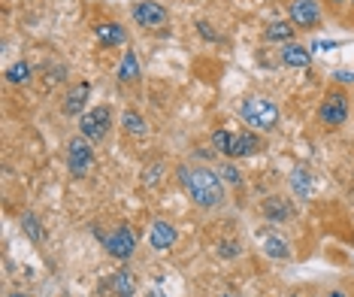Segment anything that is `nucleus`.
<instances>
[{
  "label": "nucleus",
  "instance_id": "9d476101",
  "mask_svg": "<svg viewBox=\"0 0 354 297\" xmlns=\"http://www.w3.org/2000/svg\"><path fill=\"white\" fill-rule=\"evenodd\" d=\"M263 149V140L257 136V131H252V127H243L239 134H233V143H230V161L233 158H252L257 155V152Z\"/></svg>",
  "mask_w": 354,
  "mask_h": 297
},
{
  "label": "nucleus",
  "instance_id": "bb28decb",
  "mask_svg": "<svg viewBox=\"0 0 354 297\" xmlns=\"http://www.w3.org/2000/svg\"><path fill=\"white\" fill-rule=\"evenodd\" d=\"M218 252L224 255V258H233V255H239V249H236V243H230V240H224V243H221V249H218Z\"/></svg>",
  "mask_w": 354,
  "mask_h": 297
},
{
  "label": "nucleus",
  "instance_id": "2f4dec72",
  "mask_svg": "<svg viewBox=\"0 0 354 297\" xmlns=\"http://www.w3.org/2000/svg\"><path fill=\"white\" fill-rule=\"evenodd\" d=\"M348 6H351V12H354V0H348Z\"/></svg>",
  "mask_w": 354,
  "mask_h": 297
},
{
  "label": "nucleus",
  "instance_id": "a878e982",
  "mask_svg": "<svg viewBox=\"0 0 354 297\" xmlns=\"http://www.w3.org/2000/svg\"><path fill=\"white\" fill-rule=\"evenodd\" d=\"M333 82L336 85H351L354 82V73H351V70H333Z\"/></svg>",
  "mask_w": 354,
  "mask_h": 297
},
{
  "label": "nucleus",
  "instance_id": "423d86ee",
  "mask_svg": "<svg viewBox=\"0 0 354 297\" xmlns=\"http://www.w3.org/2000/svg\"><path fill=\"white\" fill-rule=\"evenodd\" d=\"M67 170L76 176V179H85L88 173L94 170V143L85 140V136H76L67 146Z\"/></svg>",
  "mask_w": 354,
  "mask_h": 297
},
{
  "label": "nucleus",
  "instance_id": "cd10ccee",
  "mask_svg": "<svg viewBox=\"0 0 354 297\" xmlns=\"http://www.w3.org/2000/svg\"><path fill=\"white\" fill-rule=\"evenodd\" d=\"M321 3H324V6H330V10L336 12V10H342V6L348 3V0H321Z\"/></svg>",
  "mask_w": 354,
  "mask_h": 297
},
{
  "label": "nucleus",
  "instance_id": "7c9ffc66",
  "mask_svg": "<svg viewBox=\"0 0 354 297\" xmlns=\"http://www.w3.org/2000/svg\"><path fill=\"white\" fill-rule=\"evenodd\" d=\"M6 297H28V294H21V291H12V294H6Z\"/></svg>",
  "mask_w": 354,
  "mask_h": 297
},
{
  "label": "nucleus",
  "instance_id": "aec40b11",
  "mask_svg": "<svg viewBox=\"0 0 354 297\" xmlns=\"http://www.w3.org/2000/svg\"><path fill=\"white\" fill-rule=\"evenodd\" d=\"M109 285H112V291H115V297H133L136 294V282H133L131 270H118Z\"/></svg>",
  "mask_w": 354,
  "mask_h": 297
},
{
  "label": "nucleus",
  "instance_id": "f8f14e48",
  "mask_svg": "<svg viewBox=\"0 0 354 297\" xmlns=\"http://www.w3.org/2000/svg\"><path fill=\"white\" fill-rule=\"evenodd\" d=\"M261 213H263V219L272 222V224H285V222L294 219V206L285 195H270L261 204Z\"/></svg>",
  "mask_w": 354,
  "mask_h": 297
},
{
  "label": "nucleus",
  "instance_id": "4be33fe9",
  "mask_svg": "<svg viewBox=\"0 0 354 297\" xmlns=\"http://www.w3.org/2000/svg\"><path fill=\"white\" fill-rule=\"evenodd\" d=\"M21 228H25V234L34 240V243H43L46 234H43V228H39V219H37L34 213H25V215H21Z\"/></svg>",
  "mask_w": 354,
  "mask_h": 297
},
{
  "label": "nucleus",
  "instance_id": "c85d7f7f",
  "mask_svg": "<svg viewBox=\"0 0 354 297\" xmlns=\"http://www.w3.org/2000/svg\"><path fill=\"white\" fill-rule=\"evenodd\" d=\"M158 170H160L158 164H155V167H151V170H149V176H146V186H155V182H158Z\"/></svg>",
  "mask_w": 354,
  "mask_h": 297
},
{
  "label": "nucleus",
  "instance_id": "b1692460",
  "mask_svg": "<svg viewBox=\"0 0 354 297\" xmlns=\"http://www.w3.org/2000/svg\"><path fill=\"white\" fill-rule=\"evenodd\" d=\"M218 176H221L224 182H227V186H239V182H243V173H239V167L233 164V161L221 164V167H218Z\"/></svg>",
  "mask_w": 354,
  "mask_h": 297
},
{
  "label": "nucleus",
  "instance_id": "2eb2a0df",
  "mask_svg": "<svg viewBox=\"0 0 354 297\" xmlns=\"http://www.w3.org/2000/svg\"><path fill=\"white\" fill-rule=\"evenodd\" d=\"M118 82L122 85H133V82H140L142 79V67H140V58H136V52L133 49H127L122 55V64H118Z\"/></svg>",
  "mask_w": 354,
  "mask_h": 297
},
{
  "label": "nucleus",
  "instance_id": "0eeeda50",
  "mask_svg": "<svg viewBox=\"0 0 354 297\" xmlns=\"http://www.w3.org/2000/svg\"><path fill=\"white\" fill-rule=\"evenodd\" d=\"M131 15L136 25L146 30H160L170 25V12H167V6L158 3V0H140V3H133Z\"/></svg>",
  "mask_w": 354,
  "mask_h": 297
},
{
  "label": "nucleus",
  "instance_id": "4468645a",
  "mask_svg": "<svg viewBox=\"0 0 354 297\" xmlns=\"http://www.w3.org/2000/svg\"><path fill=\"white\" fill-rule=\"evenodd\" d=\"M279 58H281L285 67L303 70V67H309V64H312V52L306 49V46H300V43H285V46H281V52H279Z\"/></svg>",
  "mask_w": 354,
  "mask_h": 297
},
{
  "label": "nucleus",
  "instance_id": "dca6fc26",
  "mask_svg": "<svg viewBox=\"0 0 354 297\" xmlns=\"http://www.w3.org/2000/svg\"><path fill=\"white\" fill-rule=\"evenodd\" d=\"M294 34H297V28L291 25L288 19H279V21H270L267 30H263V39L267 43H294Z\"/></svg>",
  "mask_w": 354,
  "mask_h": 297
},
{
  "label": "nucleus",
  "instance_id": "473e14b6",
  "mask_svg": "<svg viewBox=\"0 0 354 297\" xmlns=\"http://www.w3.org/2000/svg\"><path fill=\"white\" fill-rule=\"evenodd\" d=\"M221 297H236V294H221Z\"/></svg>",
  "mask_w": 354,
  "mask_h": 297
},
{
  "label": "nucleus",
  "instance_id": "393cba45",
  "mask_svg": "<svg viewBox=\"0 0 354 297\" xmlns=\"http://www.w3.org/2000/svg\"><path fill=\"white\" fill-rule=\"evenodd\" d=\"M197 30H200V37H203V39H209V43H218V39H221V34H218V30H212L209 21H197Z\"/></svg>",
  "mask_w": 354,
  "mask_h": 297
},
{
  "label": "nucleus",
  "instance_id": "20e7f679",
  "mask_svg": "<svg viewBox=\"0 0 354 297\" xmlns=\"http://www.w3.org/2000/svg\"><path fill=\"white\" fill-rule=\"evenodd\" d=\"M321 0H288V21L297 30H318L324 25V10Z\"/></svg>",
  "mask_w": 354,
  "mask_h": 297
},
{
  "label": "nucleus",
  "instance_id": "6ab92c4d",
  "mask_svg": "<svg viewBox=\"0 0 354 297\" xmlns=\"http://www.w3.org/2000/svg\"><path fill=\"white\" fill-rule=\"evenodd\" d=\"M122 127H124V134H131V136H146L149 134L146 118H142L136 109H124L122 112Z\"/></svg>",
  "mask_w": 354,
  "mask_h": 297
},
{
  "label": "nucleus",
  "instance_id": "f257e3e1",
  "mask_svg": "<svg viewBox=\"0 0 354 297\" xmlns=\"http://www.w3.org/2000/svg\"><path fill=\"white\" fill-rule=\"evenodd\" d=\"M176 176H179L182 191L200 210H218V206H224V200H227L224 179L218 176V170H209V167H197V164H179Z\"/></svg>",
  "mask_w": 354,
  "mask_h": 297
},
{
  "label": "nucleus",
  "instance_id": "1a4fd4ad",
  "mask_svg": "<svg viewBox=\"0 0 354 297\" xmlns=\"http://www.w3.org/2000/svg\"><path fill=\"white\" fill-rule=\"evenodd\" d=\"M94 43L100 49H115V46H124L127 43V28L122 21H100L94 25Z\"/></svg>",
  "mask_w": 354,
  "mask_h": 297
},
{
  "label": "nucleus",
  "instance_id": "39448f33",
  "mask_svg": "<svg viewBox=\"0 0 354 297\" xmlns=\"http://www.w3.org/2000/svg\"><path fill=\"white\" fill-rule=\"evenodd\" d=\"M112 131V109L109 107H94L85 116H79V136L91 143H103Z\"/></svg>",
  "mask_w": 354,
  "mask_h": 297
},
{
  "label": "nucleus",
  "instance_id": "7ed1b4c3",
  "mask_svg": "<svg viewBox=\"0 0 354 297\" xmlns=\"http://www.w3.org/2000/svg\"><path fill=\"white\" fill-rule=\"evenodd\" d=\"M345 122H348V94H345V88L336 85L318 103V125L324 131H336Z\"/></svg>",
  "mask_w": 354,
  "mask_h": 297
},
{
  "label": "nucleus",
  "instance_id": "412c9836",
  "mask_svg": "<svg viewBox=\"0 0 354 297\" xmlns=\"http://www.w3.org/2000/svg\"><path fill=\"white\" fill-rule=\"evenodd\" d=\"M30 64L28 61H15L12 67H6V82L10 85H25V82H30Z\"/></svg>",
  "mask_w": 354,
  "mask_h": 297
},
{
  "label": "nucleus",
  "instance_id": "6e6552de",
  "mask_svg": "<svg viewBox=\"0 0 354 297\" xmlns=\"http://www.w3.org/2000/svg\"><path fill=\"white\" fill-rule=\"evenodd\" d=\"M103 246H106V252L112 255V258L127 261L136 252V234L131 231V224H118L112 234L103 237Z\"/></svg>",
  "mask_w": 354,
  "mask_h": 297
},
{
  "label": "nucleus",
  "instance_id": "c756f323",
  "mask_svg": "<svg viewBox=\"0 0 354 297\" xmlns=\"http://www.w3.org/2000/svg\"><path fill=\"white\" fill-rule=\"evenodd\" d=\"M327 297H348V294H345L342 288H333V291H327Z\"/></svg>",
  "mask_w": 354,
  "mask_h": 297
},
{
  "label": "nucleus",
  "instance_id": "a211bd4d",
  "mask_svg": "<svg viewBox=\"0 0 354 297\" xmlns=\"http://www.w3.org/2000/svg\"><path fill=\"white\" fill-rule=\"evenodd\" d=\"M263 252H267L270 258H276V261H288V258H291V246H288V240H281L276 234L263 237Z\"/></svg>",
  "mask_w": 354,
  "mask_h": 297
},
{
  "label": "nucleus",
  "instance_id": "f03ea898",
  "mask_svg": "<svg viewBox=\"0 0 354 297\" xmlns=\"http://www.w3.org/2000/svg\"><path fill=\"white\" fill-rule=\"evenodd\" d=\"M243 122L252 127V131L257 134H270L279 127V107L272 103L270 98H261V94H252V98L243 100Z\"/></svg>",
  "mask_w": 354,
  "mask_h": 297
},
{
  "label": "nucleus",
  "instance_id": "ddd939ff",
  "mask_svg": "<svg viewBox=\"0 0 354 297\" xmlns=\"http://www.w3.org/2000/svg\"><path fill=\"white\" fill-rule=\"evenodd\" d=\"M176 240H179V234H176L173 222H167V219H155V222H151L149 243H151L155 252H167V249H173Z\"/></svg>",
  "mask_w": 354,
  "mask_h": 297
},
{
  "label": "nucleus",
  "instance_id": "5701e85b",
  "mask_svg": "<svg viewBox=\"0 0 354 297\" xmlns=\"http://www.w3.org/2000/svg\"><path fill=\"white\" fill-rule=\"evenodd\" d=\"M230 143H233V134L224 131V127H218V131L212 134V149L221 152V155H230Z\"/></svg>",
  "mask_w": 354,
  "mask_h": 297
},
{
  "label": "nucleus",
  "instance_id": "f3484780",
  "mask_svg": "<svg viewBox=\"0 0 354 297\" xmlns=\"http://www.w3.org/2000/svg\"><path fill=\"white\" fill-rule=\"evenodd\" d=\"M291 191L300 200H309L312 191H315V182H312V173L303 170V167H297V170L291 173Z\"/></svg>",
  "mask_w": 354,
  "mask_h": 297
},
{
  "label": "nucleus",
  "instance_id": "9b49d317",
  "mask_svg": "<svg viewBox=\"0 0 354 297\" xmlns=\"http://www.w3.org/2000/svg\"><path fill=\"white\" fill-rule=\"evenodd\" d=\"M88 98H91V82H76L70 85V91L64 94V116L76 118V116H85V107H88Z\"/></svg>",
  "mask_w": 354,
  "mask_h": 297
}]
</instances>
